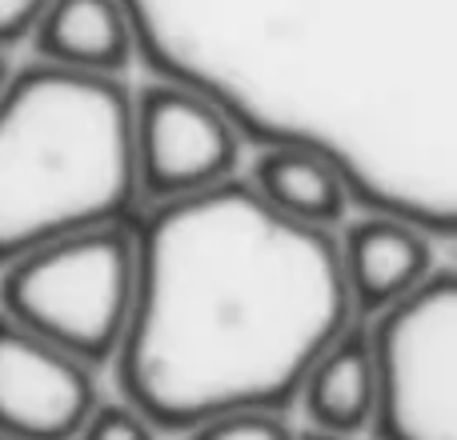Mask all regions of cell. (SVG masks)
Listing matches in <instances>:
<instances>
[{"label":"cell","instance_id":"5","mask_svg":"<svg viewBox=\"0 0 457 440\" xmlns=\"http://www.w3.org/2000/svg\"><path fill=\"white\" fill-rule=\"evenodd\" d=\"M373 440H457V273L437 265L410 297L365 321Z\"/></svg>","mask_w":457,"mask_h":440},{"label":"cell","instance_id":"11","mask_svg":"<svg viewBox=\"0 0 457 440\" xmlns=\"http://www.w3.org/2000/svg\"><path fill=\"white\" fill-rule=\"evenodd\" d=\"M245 184L285 220L325 228V232H333L353 213L345 181L321 157L301 149H257Z\"/></svg>","mask_w":457,"mask_h":440},{"label":"cell","instance_id":"7","mask_svg":"<svg viewBox=\"0 0 457 440\" xmlns=\"http://www.w3.org/2000/svg\"><path fill=\"white\" fill-rule=\"evenodd\" d=\"M96 401V369L0 313V436L72 440Z\"/></svg>","mask_w":457,"mask_h":440},{"label":"cell","instance_id":"1","mask_svg":"<svg viewBox=\"0 0 457 440\" xmlns=\"http://www.w3.org/2000/svg\"><path fill=\"white\" fill-rule=\"evenodd\" d=\"M137 61L253 149H301L353 213L457 232V0H120Z\"/></svg>","mask_w":457,"mask_h":440},{"label":"cell","instance_id":"12","mask_svg":"<svg viewBox=\"0 0 457 440\" xmlns=\"http://www.w3.org/2000/svg\"><path fill=\"white\" fill-rule=\"evenodd\" d=\"M185 440H297L289 412L273 409H245V412H225L205 425L189 428Z\"/></svg>","mask_w":457,"mask_h":440},{"label":"cell","instance_id":"17","mask_svg":"<svg viewBox=\"0 0 457 440\" xmlns=\"http://www.w3.org/2000/svg\"><path fill=\"white\" fill-rule=\"evenodd\" d=\"M0 440H12V436H0Z\"/></svg>","mask_w":457,"mask_h":440},{"label":"cell","instance_id":"2","mask_svg":"<svg viewBox=\"0 0 457 440\" xmlns=\"http://www.w3.org/2000/svg\"><path fill=\"white\" fill-rule=\"evenodd\" d=\"M137 284L112 356L120 401L185 436L225 412H293L325 345L357 321L337 232L285 220L245 181L133 220Z\"/></svg>","mask_w":457,"mask_h":440},{"label":"cell","instance_id":"9","mask_svg":"<svg viewBox=\"0 0 457 440\" xmlns=\"http://www.w3.org/2000/svg\"><path fill=\"white\" fill-rule=\"evenodd\" d=\"M40 64L112 77L137 61V40L120 0H45L29 29Z\"/></svg>","mask_w":457,"mask_h":440},{"label":"cell","instance_id":"13","mask_svg":"<svg viewBox=\"0 0 457 440\" xmlns=\"http://www.w3.org/2000/svg\"><path fill=\"white\" fill-rule=\"evenodd\" d=\"M157 436L161 433L153 428V420L117 396V401H96L72 440H157Z\"/></svg>","mask_w":457,"mask_h":440},{"label":"cell","instance_id":"3","mask_svg":"<svg viewBox=\"0 0 457 440\" xmlns=\"http://www.w3.org/2000/svg\"><path fill=\"white\" fill-rule=\"evenodd\" d=\"M141 213L133 93L56 64L8 72L0 88V268L56 236Z\"/></svg>","mask_w":457,"mask_h":440},{"label":"cell","instance_id":"15","mask_svg":"<svg viewBox=\"0 0 457 440\" xmlns=\"http://www.w3.org/2000/svg\"><path fill=\"white\" fill-rule=\"evenodd\" d=\"M297 440H341V436H329V433H317V428H301Z\"/></svg>","mask_w":457,"mask_h":440},{"label":"cell","instance_id":"6","mask_svg":"<svg viewBox=\"0 0 457 440\" xmlns=\"http://www.w3.org/2000/svg\"><path fill=\"white\" fill-rule=\"evenodd\" d=\"M241 133L233 120L169 80H153L133 96V165L141 208L169 205L233 181L241 160Z\"/></svg>","mask_w":457,"mask_h":440},{"label":"cell","instance_id":"14","mask_svg":"<svg viewBox=\"0 0 457 440\" xmlns=\"http://www.w3.org/2000/svg\"><path fill=\"white\" fill-rule=\"evenodd\" d=\"M40 4H45V0H0V48L29 37Z\"/></svg>","mask_w":457,"mask_h":440},{"label":"cell","instance_id":"10","mask_svg":"<svg viewBox=\"0 0 457 440\" xmlns=\"http://www.w3.org/2000/svg\"><path fill=\"white\" fill-rule=\"evenodd\" d=\"M293 409L305 412L309 428L353 440L373 425V348L365 321H349L317 353L297 385Z\"/></svg>","mask_w":457,"mask_h":440},{"label":"cell","instance_id":"8","mask_svg":"<svg viewBox=\"0 0 457 440\" xmlns=\"http://www.w3.org/2000/svg\"><path fill=\"white\" fill-rule=\"evenodd\" d=\"M437 240L426 228L381 213H357L337 236V265L357 321L386 313L437 268Z\"/></svg>","mask_w":457,"mask_h":440},{"label":"cell","instance_id":"16","mask_svg":"<svg viewBox=\"0 0 457 440\" xmlns=\"http://www.w3.org/2000/svg\"><path fill=\"white\" fill-rule=\"evenodd\" d=\"M8 85V61H4V48H0V88Z\"/></svg>","mask_w":457,"mask_h":440},{"label":"cell","instance_id":"4","mask_svg":"<svg viewBox=\"0 0 457 440\" xmlns=\"http://www.w3.org/2000/svg\"><path fill=\"white\" fill-rule=\"evenodd\" d=\"M133 220L56 236L8 260L0 313L88 369L112 364L133 313Z\"/></svg>","mask_w":457,"mask_h":440}]
</instances>
